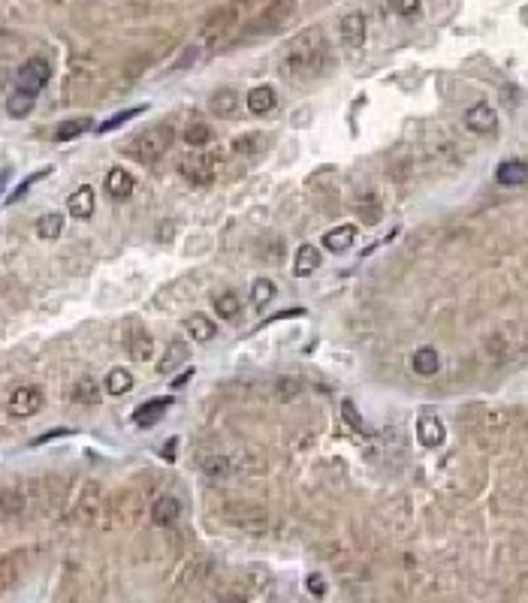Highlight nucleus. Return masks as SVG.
I'll list each match as a JSON object with an SVG mask.
<instances>
[{"label": "nucleus", "mask_w": 528, "mask_h": 603, "mask_svg": "<svg viewBox=\"0 0 528 603\" xmlns=\"http://www.w3.org/2000/svg\"><path fill=\"white\" fill-rule=\"evenodd\" d=\"M327 46H323V37L317 30H305L290 42L284 58H281V76L290 79L293 85L311 82L327 70Z\"/></svg>", "instance_id": "nucleus-1"}, {"label": "nucleus", "mask_w": 528, "mask_h": 603, "mask_svg": "<svg viewBox=\"0 0 528 603\" xmlns=\"http://www.w3.org/2000/svg\"><path fill=\"white\" fill-rule=\"evenodd\" d=\"M172 142H175V130L170 124H154L148 130H142L136 139H133L130 145V154L136 157L139 163H154L157 157H163L166 151L172 148Z\"/></svg>", "instance_id": "nucleus-2"}, {"label": "nucleus", "mask_w": 528, "mask_h": 603, "mask_svg": "<svg viewBox=\"0 0 528 603\" xmlns=\"http://www.w3.org/2000/svg\"><path fill=\"white\" fill-rule=\"evenodd\" d=\"M52 79V66L46 58H28L25 64L18 66V73H16V91H25V94H33L37 97L42 88L49 85Z\"/></svg>", "instance_id": "nucleus-3"}, {"label": "nucleus", "mask_w": 528, "mask_h": 603, "mask_svg": "<svg viewBox=\"0 0 528 603\" xmlns=\"http://www.w3.org/2000/svg\"><path fill=\"white\" fill-rule=\"evenodd\" d=\"M121 344H124V350H127L130 359H136V362L151 359V353H154V338H151V332L145 329L139 320H127V323H124V335H121Z\"/></svg>", "instance_id": "nucleus-4"}, {"label": "nucleus", "mask_w": 528, "mask_h": 603, "mask_svg": "<svg viewBox=\"0 0 528 603\" xmlns=\"http://www.w3.org/2000/svg\"><path fill=\"white\" fill-rule=\"evenodd\" d=\"M178 172H182L190 184H211L215 181V172H218V163L211 154L206 151H194V154H187V157L178 163Z\"/></svg>", "instance_id": "nucleus-5"}, {"label": "nucleus", "mask_w": 528, "mask_h": 603, "mask_svg": "<svg viewBox=\"0 0 528 603\" xmlns=\"http://www.w3.org/2000/svg\"><path fill=\"white\" fill-rule=\"evenodd\" d=\"M6 407H9V413H13L16 419L33 417V413L42 407V389L40 386H18V389H13V395H9Z\"/></svg>", "instance_id": "nucleus-6"}, {"label": "nucleus", "mask_w": 528, "mask_h": 603, "mask_svg": "<svg viewBox=\"0 0 528 603\" xmlns=\"http://www.w3.org/2000/svg\"><path fill=\"white\" fill-rule=\"evenodd\" d=\"M465 127L471 133H480V136H492L498 130V115L495 109L486 106V103H477L465 112Z\"/></svg>", "instance_id": "nucleus-7"}, {"label": "nucleus", "mask_w": 528, "mask_h": 603, "mask_svg": "<svg viewBox=\"0 0 528 603\" xmlns=\"http://www.w3.org/2000/svg\"><path fill=\"white\" fill-rule=\"evenodd\" d=\"M339 30H341L344 49H351V52L363 49V42H365V16H363V13H347V16L341 18Z\"/></svg>", "instance_id": "nucleus-8"}, {"label": "nucleus", "mask_w": 528, "mask_h": 603, "mask_svg": "<svg viewBox=\"0 0 528 603\" xmlns=\"http://www.w3.org/2000/svg\"><path fill=\"white\" fill-rule=\"evenodd\" d=\"M178 519H182V504H178L175 495H163L151 504V522L157 528H170Z\"/></svg>", "instance_id": "nucleus-9"}, {"label": "nucleus", "mask_w": 528, "mask_h": 603, "mask_svg": "<svg viewBox=\"0 0 528 603\" xmlns=\"http://www.w3.org/2000/svg\"><path fill=\"white\" fill-rule=\"evenodd\" d=\"M417 438L423 446H429V450H435V446H441L447 441V429H444V422L432 417V413H423V417L417 419Z\"/></svg>", "instance_id": "nucleus-10"}, {"label": "nucleus", "mask_w": 528, "mask_h": 603, "mask_svg": "<svg viewBox=\"0 0 528 603\" xmlns=\"http://www.w3.org/2000/svg\"><path fill=\"white\" fill-rule=\"evenodd\" d=\"M187 356H190L187 341L172 338V341L163 347V356H160V362H157V371H160V374H172L175 368H182V365L187 362Z\"/></svg>", "instance_id": "nucleus-11"}, {"label": "nucleus", "mask_w": 528, "mask_h": 603, "mask_svg": "<svg viewBox=\"0 0 528 603\" xmlns=\"http://www.w3.org/2000/svg\"><path fill=\"white\" fill-rule=\"evenodd\" d=\"M66 211L76 217V220H88L94 215V187L91 184H82V187H76V191L70 193V199H66Z\"/></svg>", "instance_id": "nucleus-12"}, {"label": "nucleus", "mask_w": 528, "mask_h": 603, "mask_svg": "<svg viewBox=\"0 0 528 603\" xmlns=\"http://www.w3.org/2000/svg\"><path fill=\"white\" fill-rule=\"evenodd\" d=\"M170 405H172V398H148V401H142V405L133 410V419H136V426L148 429L163 417L166 410H170Z\"/></svg>", "instance_id": "nucleus-13"}, {"label": "nucleus", "mask_w": 528, "mask_h": 603, "mask_svg": "<svg viewBox=\"0 0 528 603\" xmlns=\"http://www.w3.org/2000/svg\"><path fill=\"white\" fill-rule=\"evenodd\" d=\"M133 187H136V181H133V175L127 169H121V166L109 169V175H106V193L112 199H127L133 193Z\"/></svg>", "instance_id": "nucleus-14"}, {"label": "nucleus", "mask_w": 528, "mask_h": 603, "mask_svg": "<svg viewBox=\"0 0 528 603\" xmlns=\"http://www.w3.org/2000/svg\"><path fill=\"white\" fill-rule=\"evenodd\" d=\"M353 239H356V227L353 223H341V227H335L323 236V248L332 253H344L347 248H353Z\"/></svg>", "instance_id": "nucleus-15"}, {"label": "nucleus", "mask_w": 528, "mask_h": 603, "mask_svg": "<svg viewBox=\"0 0 528 603\" xmlns=\"http://www.w3.org/2000/svg\"><path fill=\"white\" fill-rule=\"evenodd\" d=\"M320 263H323L320 251L314 248L311 241H305V244H302V248L296 251V260H293V275H296V277H308L311 272H317V269H320Z\"/></svg>", "instance_id": "nucleus-16"}, {"label": "nucleus", "mask_w": 528, "mask_h": 603, "mask_svg": "<svg viewBox=\"0 0 528 603\" xmlns=\"http://www.w3.org/2000/svg\"><path fill=\"white\" fill-rule=\"evenodd\" d=\"M209 109H211V115H218V118H233L235 109H239V94H235L233 88H221V91L211 94Z\"/></svg>", "instance_id": "nucleus-17"}, {"label": "nucleus", "mask_w": 528, "mask_h": 603, "mask_svg": "<svg viewBox=\"0 0 528 603\" xmlns=\"http://www.w3.org/2000/svg\"><path fill=\"white\" fill-rule=\"evenodd\" d=\"M278 106V94L272 85H260V88H251L248 91V109L254 115H266V112H272Z\"/></svg>", "instance_id": "nucleus-18"}, {"label": "nucleus", "mask_w": 528, "mask_h": 603, "mask_svg": "<svg viewBox=\"0 0 528 603\" xmlns=\"http://www.w3.org/2000/svg\"><path fill=\"white\" fill-rule=\"evenodd\" d=\"M184 326H187V335L194 338L196 344H209L211 338L218 335V329H215V323H211V317H206V314H190L187 320H184Z\"/></svg>", "instance_id": "nucleus-19"}, {"label": "nucleus", "mask_w": 528, "mask_h": 603, "mask_svg": "<svg viewBox=\"0 0 528 603\" xmlns=\"http://www.w3.org/2000/svg\"><path fill=\"white\" fill-rule=\"evenodd\" d=\"M242 299H239V293H233V289H227V293H218L215 296V314L221 317V320H227V323H235L242 317Z\"/></svg>", "instance_id": "nucleus-20"}, {"label": "nucleus", "mask_w": 528, "mask_h": 603, "mask_svg": "<svg viewBox=\"0 0 528 603\" xmlns=\"http://www.w3.org/2000/svg\"><path fill=\"white\" fill-rule=\"evenodd\" d=\"M495 178H498V184H508V187L525 184L528 181V166L522 160H504V163H498Z\"/></svg>", "instance_id": "nucleus-21"}, {"label": "nucleus", "mask_w": 528, "mask_h": 603, "mask_svg": "<svg viewBox=\"0 0 528 603\" xmlns=\"http://www.w3.org/2000/svg\"><path fill=\"white\" fill-rule=\"evenodd\" d=\"M411 368L420 377H432V374H438V368H441V356H438L435 347H420L411 356Z\"/></svg>", "instance_id": "nucleus-22"}, {"label": "nucleus", "mask_w": 528, "mask_h": 603, "mask_svg": "<svg viewBox=\"0 0 528 603\" xmlns=\"http://www.w3.org/2000/svg\"><path fill=\"white\" fill-rule=\"evenodd\" d=\"M25 504H28V498L21 489H0V513L4 516H21Z\"/></svg>", "instance_id": "nucleus-23"}, {"label": "nucleus", "mask_w": 528, "mask_h": 603, "mask_svg": "<svg viewBox=\"0 0 528 603\" xmlns=\"http://www.w3.org/2000/svg\"><path fill=\"white\" fill-rule=\"evenodd\" d=\"M91 127H94L91 118H70V121H64V124H58V130H54V142H70L76 136H82V133H88Z\"/></svg>", "instance_id": "nucleus-24"}, {"label": "nucleus", "mask_w": 528, "mask_h": 603, "mask_svg": "<svg viewBox=\"0 0 528 603\" xmlns=\"http://www.w3.org/2000/svg\"><path fill=\"white\" fill-rule=\"evenodd\" d=\"M103 386H106L109 395H127L133 389V374L127 371V368H112V371L106 374Z\"/></svg>", "instance_id": "nucleus-25"}, {"label": "nucleus", "mask_w": 528, "mask_h": 603, "mask_svg": "<svg viewBox=\"0 0 528 603\" xmlns=\"http://www.w3.org/2000/svg\"><path fill=\"white\" fill-rule=\"evenodd\" d=\"M73 401H78V405H97L100 401V386L94 377H78L76 386H73Z\"/></svg>", "instance_id": "nucleus-26"}, {"label": "nucleus", "mask_w": 528, "mask_h": 603, "mask_svg": "<svg viewBox=\"0 0 528 603\" xmlns=\"http://www.w3.org/2000/svg\"><path fill=\"white\" fill-rule=\"evenodd\" d=\"M33 106H37V97L33 94H25V91H13L9 94V103H6V112L9 118H28Z\"/></svg>", "instance_id": "nucleus-27"}, {"label": "nucleus", "mask_w": 528, "mask_h": 603, "mask_svg": "<svg viewBox=\"0 0 528 603\" xmlns=\"http://www.w3.org/2000/svg\"><path fill=\"white\" fill-rule=\"evenodd\" d=\"M61 232H64V215H58V211H49V215H42L37 220V236L40 239L52 241V239H58Z\"/></svg>", "instance_id": "nucleus-28"}, {"label": "nucleus", "mask_w": 528, "mask_h": 603, "mask_svg": "<svg viewBox=\"0 0 528 603\" xmlns=\"http://www.w3.org/2000/svg\"><path fill=\"white\" fill-rule=\"evenodd\" d=\"M233 154H242V157H251V154H257L263 148V136L260 133H245V136H235L233 139Z\"/></svg>", "instance_id": "nucleus-29"}, {"label": "nucleus", "mask_w": 528, "mask_h": 603, "mask_svg": "<svg viewBox=\"0 0 528 603\" xmlns=\"http://www.w3.org/2000/svg\"><path fill=\"white\" fill-rule=\"evenodd\" d=\"M275 293L278 289H275V284L269 281V277H260V281H254V287H251V299H254L257 308H266L269 302L275 299Z\"/></svg>", "instance_id": "nucleus-30"}, {"label": "nucleus", "mask_w": 528, "mask_h": 603, "mask_svg": "<svg viewBox=\"0 0 528 603\" xmlns=\"http://www.w3.org/2000/svg\"><path fill=\"white\" fill-rule=\"evenodd\" d=\"M145 112V106H136V109H124V112H118V115H112V118H106L103 124L97 127V133H112L115 127H121V124H127V121H133L136 115H142Z\"/></svg>", "instance_id": "nucleus-31"}, {"label": "nucleus", "mask_w": 528, "mask_h": 603, "mask_svg": "<svg viewBox=\"0 0 528 603\" xmlns=\"http://www.w3.org/2000/svg\"><path fill=\"white\" fill-rule=\"evenodd\" d=\"M46 175H52V166H46V169H37V172H30V175L25 178V181H21V184L16 187V191L9 193V199H6V203H18V199H25V193H28V191H30V187L37 184V181H42V178H46Z\"/></svg>", "instance_id": "nucleus-32"}, {"label": "nucleus", "mask_w": 528, "mask_h": 603, "mask_svg": "<svg viewBox=\"0 0 528 603\" xmlns=\"http://www.w3.org/2000/svg\"><path fill=\"white\" fill-rule=\"evenodd\" d=\"M184 142L190 145V148H202V145L211 142V127H206V124H190V127L184 130Z\"/></svg>", "instance_id": "nucleus-33"}, {"label": "nucleus", "mask_w": 528, "mask_h": 603, "mask_svg": "<svg viewBox=\"0 0 528 603\" xmlns=\"http://www.w3.org/2000/svg\"><path fill=\"white\" fill-rule=\"evenodd\" d=\"M356 211H359V217H363V223H377V220H380V203H377L372 193L359 199Z\"/></svg>", "instance_id": "nucleus-34"}, {"label": "nucleus", "mask_w": 528, "mask_h": 603, "mask_svg": "<svg viewBox=\"0 0 528 603\" xmlns=\"http://www.w3.org/2000/svg\"><path fill=\"white\" fill-rule=\"evenodd\" d=\"M387 6L401 18H411L420 13V0H387Z\"/></svg>", "instance_id": "nucleus-35"}, {"label": "nucleus", "mask_w": 528, "mask_h": 603, "mask_svg": "<svg viewBox=\"0 0 528 603\" xmlns=\"http://www.w3.org/2000/svg\"><path fill=\"white\" fill-rule=\"evenodd\" d=\"M202 471H206V474H215V477H223V474L233 471V465H230V459H223V455H215V459H206V462H202Z\"/></svg>", "instance_id": "nucleus-36"}, {"label": "nucleus", "mask_w": 528, "mask_h": 603, "mask_svg": "<svg viewBox=\"0 0 528 603\" xmlns=\"http://www.w3.org/2000/svg\"><path fill=\"white\" fill-rule=\"evenodd\" d=\"M13 561H16V555H6V558H0V585H9V583H13V579H16Z\"/></svg>", "instance_id": "nucleus-37"}, {"label": "nucleus", "mask_w": 528, "mask_h": 603, "mask_svg": "<svg viewBox=\"0 0 528 603\" xmlns=\"http://www.w3.org/2000/svg\"><path fill=\"white\" fill-rule=\"evenodd\" d=\"M341 413H344V422L347 426H353V429H365L363 426V419H359V413L353 407V401H341Z\"/></svg>", "instance_id": "nucleus-38"}, {"label": "nucleus", "mask_w": 528, "mask_h": 603, "mask_svg": "<svg viewBox=\"0 0 528 603\" xmlns=\"http://www.w3.org/2000/svg\"><path fill=\"white\" fill-rule=\"evenodd\" d=\"M308 591H311L314 597H323V595H327V585H323V576H320V573H311V576H308Z\"/></svg>", "instance_id": "nucleus-39"}, {"label": "nucleus", "mask_w": 528, "mask_h": 603, "mask_svg": "<svg viewBox=\"0 0 528 603\" xmlns=\"http://www.w3.org/2000/svg\"><path fill=\"white\" fill-rule=\"evenodd\" d=\"M64 434H70V429H52V431H46V434H40L37 441H30L33 446H40V443H49V441H54V438H64Z\"/></svg>", "instance_id": "nucleus-40"}, {"label": "nucleus", "mask_w": 528, "mask_h": 603, "mask_svg": "<svg viewBox=\"0 0 528 603\" xmlns=\"http://www.w3.org/2000/svg\"><path fill=\"white\" fill-rule=\"evenodd\" d=\"M196 54H199L196 49H187V52L182 54V58H178V61L172 64V70H184V66H190V64H194V61H196Z\"/></svg>", "instance_id": "nucleus-41"}, {"label": "nucleus", "mask_w": 528, "mask_h": 603, "mask_svg": "<svg viewBox=\"0 0 528 603\" xmlns=\"http://www.w3.org/2000/svg\"><path fill=\"white\" fill-rule=\"evenodd\" d=\"M218 603H245V595H235V591H227V595H221Z\"/></svg>", "instance_id": "nucleus-42"}, {"label": "nucleus", "mask_w": 528, "mask_h": 603, "mask_svg": "<svg viewBox=\"0 0 528 603\" xmlns=\"http://www.w3.org/2000/svg\"><path fill=\"white\" fill-rule=\"evenodd\" d=\"M190 377H194V368H187V371H184V374H178V377H175V381H172V389H178V386H184V383L190 381Z\"/></svg>", "instance_id": "nucleus-43"}, {"label": "nucleus", "mask_w": 528, "mask_h": 603, "mask_svg": "<svg viewBox=\"0 0 528 603\" xmlns=\"http://www.w3.org/2000/svg\"><path fill=\"white\" fill-rule=\"evenodd\" d=\"M6 184H9V172L4 169V172H0V193H4V191H6Z\"/></svg>", "instance_id": "nucleus-44"}]
</instances>
